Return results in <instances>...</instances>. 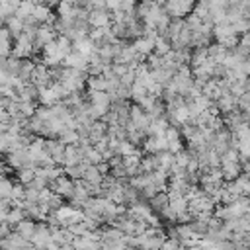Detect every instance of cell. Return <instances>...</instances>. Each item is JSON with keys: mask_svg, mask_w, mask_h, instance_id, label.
I'll return each instance as SVG.
<instances>
[{"mask_svg": "<svg viewBox=\"0 0 250 250\" xmlns=\"http://www.w3.org/2000/svg\"><path fill=\"white\" fill-rule=\"evenodd\" d=\"M14 232H18L25 242H31V236H33V232H35V223H33L31 219H23L21 223L16 225Z\"/></svg>", "mask_w": 250, "mask_h": 250, "instance_id": "12", "label": "cell"}, {"mask_svg": "<svg viewBox=\"0 0 250 250\" xmlns=\"http://www.w3.org/2000/svg\"><path fill=\"white\" fill-rule=\"evenodd\" d=\"M31 53H33V41L27 39L25 35H20V37L16 39V47L12 49L10 55H12L14 59H18V61H23V59H29Z\"/></svg>", "mask_w": 250, "mask_h": 250, "instance_id": "5", "label": "cell"}, {"mask_svg": "<svg viewBox=\"0 0 250 250\" xmlns=\"http://www.w3.org/2000/svg\"><path fill=\"white\" fill-rule=\"evenodd\" d=\"M16 174H18V184L25 188V186L35 178V168H21V170H18Z\"/></svg>", "mask_w": 250, "mask_h": 250, "instance_id": "26", "label": "cell"}, {"mask_svg": "<svg viewBox=\"0 0 250 250\" xmlns=\"http://www.w3.org/2000/svg\"><path fill=\"white\" fill-rule=\"evenodd\" d=\"M88 104L96 105V107H105V109H109V105H111L105 92H94V90H88Z\"/></svg>", "mask_w": 250, "mask_h": 250, "instance_id": "15", "label": "cell"}, {"mask_svg": "<svg viewBox=\"0 0 250 250\" xmlns=\"http://www.w3.org/2000/svg\"><path fill=\"white\" fill-rule=\"evenodd\" d=\"M6 31L10 33V37L12 39H18L20 35H21V31H23V21L21 20H18L16 16H12V18H6Z\"/></svg>", "mask_w": 250, "mask_h": 250, "instance_id": "17", "label": "cell"}, {"mask_svg": "<svg viewBox=\"0 0 250 250\" xmlns=\"http://www.w3.org/2000/svg\"><path fill=\"white\" fill-rule=\"evenodd\" d=\"M88 25L92 29H104V27H109L111 25V14L105 12V10H94L88 14Z\"/></svg>", "mask_w": 250, "mask_h": 250, "instance_id": "6", "label": "cell"}, {"mask_svg": "<svg viewBox=\"0 0 250 250\" xmlns=\"http://www.w3.org/2000/svg\"><path fill=\"white\" fill-rule=\"evenodd\" d=\"M164 139H166V145H168V152L176 154L184 148L182 145V135H180V129L174 127V125H168V129L164 131Z\"/></svg>", "mask_w": 250, "mask_h": 250, "instance_id": "7", "label": "cell"}, {"mask_svg": "<svg viewBox=\"0 0 250 250\" xmlns=\"http://www.w3.org/2000/svg\"><path fill=\"white\" fill-rule=\"evenodd\" d=\"M45 150L53 158L55 166H62V156H64V145L59 139H45Z\"/></svg>", "mask_w": 250, "mask_h": 250, "instance_id": "8", "label": "cell"}, {"mask_svg": "<svg viewBox=\"0 0 250 250\" xmlns=\"http://www.w3.org/2000/svg\"><path fill=\"white\" fill-rule=\"evenodd\" d=\"M10 209H12L10 207V201L8 199H0V223H4V219H6V215H8Z\"/></svg>", "mask_w": 250, "mask_h": 250, "instance_id": "31", "label": "cell"}, {"mask_svg": "<svg viewBox=\"0 0 250 250\" xmlns=\"http://www.w3.org/2000/svg\"><path fill=\"white\" fill-rule=\"evenodd\" d=\"M129 123L137 129V131H141V133H146V129H148V125H150V119H148V115L139 107V105H131L129 107Z\"/></svg>", "mask_w": 250, "mask_h": 250, "instance_id": "3", "label": "cell"}, {"mask_svg": "<svg viewBox=\"0 0 250 250\" xmlns=\"http://www.w3.org/2000/svg\"><path fill=\"white\" fill-rule=\"evenodd\" d=\"M0 51L4 57H10L12 53V37L6 31V27H0Z\"/></svg>", "mask_w": 250, "mask_h": 250, "instance_id": "24", "label": "cell"}, {"mask_svg": "<svg viewBox=\"0 0 250 250\" xmlns=\"http://www.w3.org/2000/svg\"><path fill=\"white\" fill-rule=\"evenodd\" d=\"M86 166H88L86 162H80L76 166H68V168H64V176L68 180H72V182H78V180H82V174H84Z\"/></svg>", "mask_w": 250, "mask_h": 250, "instance_id": "22", "label": "cell"}, {"mask_svg": "<svg viewBox=\"0 0 250 250\" xmlns=\"http://www.w3.org/2000/svg\"><path fill=\"white\" fill-rule=\"evenodd\" d=\"M193 6H195V4H191V2H176V0L162 4L164 12L170 16V20H172V18H174V20H182L184 16H189L191 10H193Z\"/></svg>", "mask_w": 250, "mask_h": 250, "instance_id": "1", "label": "cell"}, {"mask_svg": "<svg viewBox=\"0 0 250 250\" xmlns=\"http://www.w3.org/2000/svg\"><path fill=\"white\" fill-rule=\"evenodd\" d=\"M172 51V47H170V41L166 39V37H160L158 35V39L154 41V55H158V57H164V55H168Z\"/></svg>", "mask_w": 250, "mask_h": 250, "instance_id": "25", "label": "cell"}, {"mask_svg": "<svg viewBox=\"0 0 250 250\" xmlns=\"http://www.w3.org/2000/svg\"><path fill=\"white\" fill-rule=\"evenodd\" d=\"M139 148L137 146H133L129 141H119V145H117V154L121 156V158H125V156H131V154H135Z\"/></svg>", "mask_w": 250, "mask_h": 250, "instance_id": "28", "label": "cell"}, {"mask_svg": "<svg viewBox=\"0 0 250 250\" xmlns=\"http://www.w3.org/2000/svg\"><path fill=\"white\" fill-rule=\"evenodd\" d=\"M25 188H29V189H35V191H41V189H45V188H49V184H47V180H43V178H33Z\"/></svg>", "mask_w": 250, "mask_h": 250, "instance_id": "30", "label": "cell"}, {"mask_svg": "<svg viewBox=\"0 0 250 250\" xmlns=\"http://www.w3.org/2000/svg\"><path fill=\"white\" fill-rule=\"evenodd\" d=\"M102 180H104V176L98 172V168H96V166H86V170H84V174H82V182H86V184H94V186H100V184H102Z\"/></svg>", "mask_w": 250, "mask_h": 250, "instance_id": "19", "label": "cell"}, {"mask_svg": "<svg viewBox=\"0 0 250 250\" xmlns=\"http://www.w3.org/2000/svg\"><path fill=\"white\" fill-rule=\"evenodd\" d=\"M6 164H8L10 168H16V170H21V168H35L25 148L16 150V152H8V156H6Z\"/></svg>", "mask_w": 250, "mask_h": 250, "instance_id": "4", "label": "cell"}, {"mask_svg": "<svg viewBox=\"0 0 250 250\" xmlns=\"http://www.w3.org/2000/svg\"><path fill=\"white\" fill-rule=\"evenodd\" d=\"M53 240H51V232H49V227L45 225V223H35V232H33V236H31V246L33 248H37V250H45L49 244H51Z\"/></svg>", "mask_w": 250, "mask_h": 250, "instance_id": "2", "label": "cell"}, {"mask_svg": "<svg viewBox=\"0 0 250 250\" xmlns=\"http://www.w3.org/2000/svg\"><path fill=\"white\" fill-rule=\"evenodd\" d=\"M14 188V182L8 178H0V199H10V191Z\"/></svg>", "mask_w": 250, "mask_h": 250, "instance_id": "29", "label": "cell"}, {"mask_svg": "<svg viewBox=\"0 0 250 250\" xmlns=\"http://www.w3.org/2000/svg\"><path fill=\"white\" fill-rule=\"evenodd\" d=\"M49 189L55 193V195H59V197H70V193H72V180H68L64 174L61 176V178H57L55 182H51L49 184Z\"/></svg>", "mask_w": 250, "mask_h": 250, "instance_id": "9", "label": "cell"}, {"mask_svg": "<svg viewBox=\"0 0 250 250\" xmlns=\"http://www.w3.org/2000/svg\"><path fill=\"white\" fill-rule=\"evenodd\" d=\"M16 94H18V102L33 104V102L37 100V96H39V90H37L35 86H31V84H25V86H23L21 90H18Z\"/></svg>", "mask_w": 250, "mask_h": 250, "instance_id": "16", "label": "cell"}, {"mask_svg": "<svg viewBox=\"0 0 250 250\" xmlns=\"http://www.w3.org/2000/svg\"><path fill=\"white\" fill-rule=\"evenodd\" d=\"M59 141H61L64 146H68V145H76V143H78V133L72 131V129H64V131L59 135Z\"/></svg>", "mask_w": 250, "mask_h": 250, "instance_id": "27", "label": "cell"}, {"mask_svg": "<svg viewBox=\"0 0 250 250\" xmlns=\"http://www.w3.org/2000/svg\"><path fill=\"white\" fill-rule=\"evenodd\" d=\"M23 219H25V213H23L21 209H14V207H12V209L8 211V215H6L4 223L14 230V229H16V225H18V223H21Z\"/></svg>", "mask_w": 250, "mask_h": 250, "instance_id": "20", "label": "cell"}, {"mask_svg": "<svg viewBox=\"0 0 250 250\" xmlns=\"http://www.w3.org/2000/svg\"><path fill=\"white\" fill-rule=\"evenodd\" d=\"M209 57H207V47H195L189 55V62H191V68L199 66L201 62H205Z\"/></svg>", "mask_w": 250, "mask_h": 250, "instance_id": "21", "label": "cell"}, {"mask_svg": "<svg viewBox=\"0 0 250 250\" xmlns=\"http://www.w3.org/2000/svg\"><path fill=\"white\" fill-rule=\"evenodd\" d=\"M35 68V62L31 59H23L20 62V70H18V78L23 82V84H29V78H31V72Z\"/></svg>", "mask_w": 250, "mask_h": 250, "instance_id": "18", "label": "cell"}, {"mask_svg": "<svg viewBox=\"0 0 250 250\" xmlns=\"http://www.w3.org/2000/svg\"><path fill=\"white\" fill-rule=\"evenodd\" d=\"M150 211L152 213H156V215H162L166 209H168V193L166 191H160V193H156L152 199H150Z\"/></svg>", "mask_w": 250, "mask_h": 250, "instance_id": "13", "label": "cell"}, {"mask_svg": "<svg viewBox=\"0 0 250 250\" xmlns=\"http://www.w3.org/2000/svg\"><path fill=\"white\" fill-rule=\"evenodd\" d=\"M143 150L146 154H160L164 150H168V145H166V139L164 137H146L143 139Z\"/></svg>", "mask_w": 250, "mask_h": 250, "instance_id": "10", "label": "cell"}, {"mask_svg": "<svg viewBox=\"0 0 250 250\" xmlns=\"http://www.w3.org/2000/svg\"><path fill=\"white\" fill-rule=\"evenodd\" d=\"M61 66H64V68H72V70H84L86 72V66H88V59L86 57H82L80 53H76V51H70L66 57H64V61H62V64Z\"/></svg>", "mask_w": 250, "mask_h": 250, "instance_id": "11", "label": "cell"}, {"mask_svg": "<svg viewBox=\"0 0 250 250\" xmlns=\"http://www.w3.org/2000/svg\"><path fill=\"white\" fill-rule=\"evenodd\" d=\"M86 84L94 92H107V82H105L104 76H88L86 78Z\"/></svg>", "mask_w": 250, "mask_h": 250, "instance_id": "23", "label": "cell"}, {"mask_svg": "<svg viewBox=\"0 0 250 250\" xmlns=\"http://www.w3.org/2000/svg\"><path fill=\"white\" fill-rule=\"evenodd\" d=\"M49 232H51V240L57 244V246H66V244H70L72 242V234L66 230V229H49Z\"/></svg>", "mask_w": 250, "mask_h": 250, "instance_id": "14", "label": "cell"}]
</instances>
